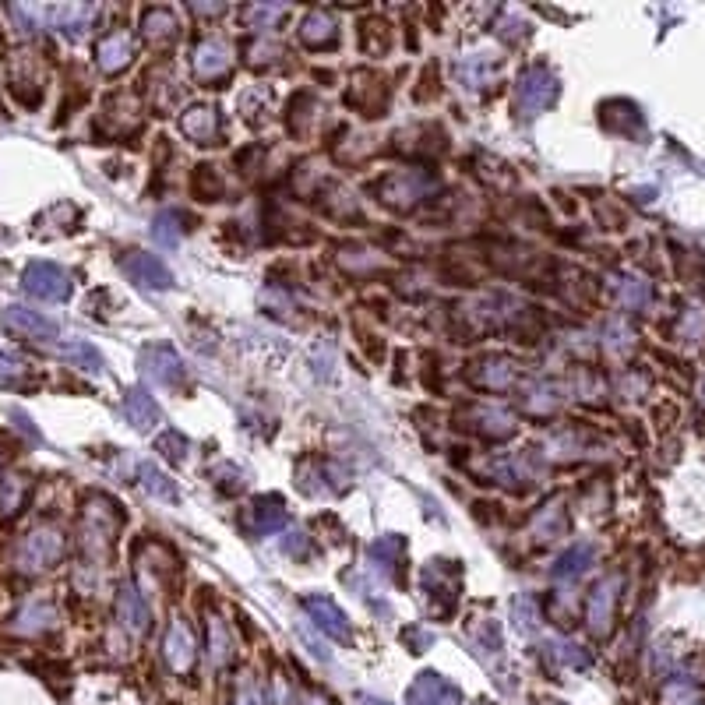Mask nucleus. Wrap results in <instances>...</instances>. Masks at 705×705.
Listing matches in <instances>:
<instances>
[{"label": "nucleus", "mask_w": 705, "mask_h": 705, "mask_svg": "<svg viewBox=\"0 0 705 705\" xmlns=\"http://www.w3.org/2000/svg\"><path fill=\"white\" fill-rule=\"evenodd\" d=\"M120 526V512L110 498H92L82 508V526H78V543H82L85 557L103 561V550H110L113 536Z\"/></svg>", "instance_id": "nucleus-1"}, {"label": "nucleus", "mask_w": 705, "mask_h": 705, "mask_svg": "<svg viewBox=\"0 0 705 705\" xmlns=\"http://www.w3.org/2000/svg\"><path fill=\"white\" fill-rule=\"evenodd\" d=\"M434 191H438V177L431 170H395L378 184L381 205L395 208V212H409Z\"/></svg>", "instance_id": "nucleus-2"}, {"label": "nucleus", "mask_w": 705, "mask_h": 705, "mask_svg": "<svg viewBox=\"0 0 705 705\" xmlns=\"http://www.w3.org/2000/svg\"><path fill=\"white\" fill-rule=\"evenodd\" d=\"M557 75L547 64H533L519 75V85H515V110L519 117H540L543 110L557 103Z\"/></svg>", "instance_id": "nucleus-3"}, {"label": "nucleus", "mask_w": 705, "mask_h": 705, "mask_svg": "<svg viewBox=\"0 0 705 705\" xmlns=\"http://www.w3.org/2000/svg\"><path fill=\"white\" fill-rule=\"evenodd\" d=\"M64 557V533L53 526H39L32 533L22 536V543L15 547V568L25 575L46 572Z\"/></svg>", "instance_id": "nucleus-4"}, {"label": "nucleus", "mask_w": 705, "mask_h": 705, "mask_svg": "<svg viewBox=\"0 0 705 705\" xmlns=\"http://www.w3.org/2000/svg\"><path fill=\"white\" fill-rule=\"evenodd\" d=\"M459 582L462 572L455 561H431L420 575V589L427 593V600H434V610L452 614L455 600H459Z\"/></svg>", "instance_id": "nucleus-5"}, {"label": "nucleus", "mask_w": 705, "mask_h": 705, "mask_svg": "<svg viewBox=\"0 0 705 705\" xmlns=\"http://www.w3.org/2000/svg\"><path fill=\"white\" fill-rule=\"evenodd\" d=\"M191 71H194V82L201 85H216V82H226L233 71V53L223 39L208 36L194 46L191 53Z\"/></svg>", "instance_id": "nucleus-6"}, {"label": "nucleus", "mask_w": 705, "mask_h": 705, "mask_svg": "<svg viewBox=\"0 0 705 705\" xmlns=\"http://www.w3.org/2000/svg\"><path fill=\"white\" fill-rule=\"evenodd\" d=\"M22 286L29 297L53 304V300H67V293H71V272H64L53 261H32L22 272Z\"/></svg>", "instance_id": "nucleus-7"}, {"label": "nucleus", "mask_w": 705, "mask_h": 705, "mask_svg": "<svg viewBox=\"0 0 705 705\" xmlns=\"http://www.w3.org/2000/svg\"><path fill=\"white\" fill-rule=\"evenodd\" d=\"M466 378H469V385L483 388V392H508V388L519 381V364H515L512 357L490 353V357H480L469 367Z\"/></svg>", "instance_id": "nucleus-8"}, {"label": "nucleus", "mask_w": 705, "mask_h": 705, "mask_svg": "<svg viewBox=\"0 0 705 705\" xmlns=\"http://www.w3.org/2000/svg\"><path fill=\"white\" fill-rule=\"evenodd\" d=\"M117 624L124 628L127 639H134V642L145 639L152 628V610L134 582H124L117 593Z\"/></svg>", "instance_id": "nucleus-9"}, {"label": "nucleus", "mask_w": 705, "mask_h": 705, "mask_svg": "<svg viewBox=\"0 0 705 705\" xmlns=\"http://www.w3.org/2000/svg\"><path fill=\"white\" fill-rule=\"evenodd\" d=\"M304 610L311 614L314 628H318L321 635H328L332 642H342V646H349V642H353V624H349V617L342 614V610L335 607L328 596H307Z\"/></svg>", "instance_id": "nucleus-10"}, {"label": "nucleus", "mask_w": 705, "mask_h": 705, "mask_svg": "<svg viewBox=\"0 0 705 705\" xmlns=\"http://www.w3.org/2000/svg\"><path fill=\"white\" fill-rule=\"evenodd\" d=\"M409 705H462V695L448 677L434 674V670H423L406 691Z\"/></svg>", "instance_id": "nucleus-11"}, {"label": "nucleus", "mask_w": 705, "mask_h": 705, "mask_svg": "<svg viewBox=\"0 0 705 705\" xmlns=\"http://www.w3.org/2000/svg\"><path fill=\"white\" fill-rule=\"evenodd\" d=\"M124 272L131 275V282H138L141 290H170L173 286V272L156 258V254H145V251H131L124 254Z\"/></svg>", "instance_id": "nucleus-12"}, {"label": "nucleus", "mask_w": 705, "mask_h": 705, "mask_svg": "<svg viewBox=\"0 0 705 705\" xmlns=\"http://www.w3.org/2000/svg\"><path fill=\"white\" fill-rule=\"evenodd\" d=\"M163 660L173 674H191L194 670V660H198V649H194V635L187 628V621H173L166 628V639H163Z\"/></svg>", "instance_id": "nucleus-13"}, {"label": "nucleus", "mask_w": 705, "mask_h": 705, "mask_svg": "<svg viewBox=\"0 0 705 705\" xmlns=\"http://www.w3.org/2000/svg\"><path fill=\"white\" fill-rule=\"evenodd\" d=\"M141 374L170 388V385H180V381H184L187 367L170 346H152L141 353Z\"/></svg>", "instance_id": "nucleus-14"}, {"label": "nucleus", "mask_w": 705, "mask_h": 705, "mask_svg": "<svg viewBox=\"0 0 705 705\" xmlns=\"http://www.w3.org/2000/svg\"><path fill=\"white\" fill-rule=\"evenodd\" d=\"M466 427H473L476 434H483V438H490V441H508L515 434V416L508 413L505 406H473L469 409V416H466Z\"/></svg>", "instance_id": "nucleus-15"}, {"label": "nucleus", "mask_w": 705, "mask_h": 705, "mask_svg": "<svg viewBox=\"0 0 705 705\" xmlns=\"http://www.w3.org/2000/svg\"><path fill=\"white\" fill-rule=\"evenodd\" d=\"M297 32H300V43H304L307 50H328V46H335V39H339V18L325 8H311L304 18H300Z\"/></svg>", "instance_id": "nucleus-16"}, {"label": "nucleus", "mask_w": 705, "mask_h": 705, "mask_svg": "<svg viewBox=\"0 0 705 705\" xmlns=\"http://www.w3.org/2000/svg\"><path fill=\"white\" fill-rule=\"evenodd\" d=\"M4 325L8 328H15L18 335H25V339H36V342H50V339H57V321H50L46 314H39V311H29V307H8L4 311Z\"/></svg>", "instance_id": "nucleus-17"}, {"label": "nucleus", "mask_w": 705, "mask_h": 705, "mask_svg": "<svg viewBox=\"0 0 705 705\" xmlns=\"http://www.w3.org/2000/svg\"><path fill=\"white\" fill-rule=\"evenodd\" d=\"M96 60H99V67H103V75H120L124 67H131V60H134L131 32H110V36L99 39Z\"/></svg>", "instance_id": "nucleus-18"}, {"label": "nucleus", "mask_w": 705, "mask_h": 705, "mask_svg": "<svg viewBox=\"0 0 705 705\" xmlns=\"http://www.w3.org/2000/svg\"><path fill=\"white\" fill-rule=\"evenodd\" d=\"M614 603H617V579H603L600 586L589 593L586 621H589V628H593L596 635H603V631L614 624Z\"/></svg>", "instance_id": "nucleus-19"}, {"label": "nucleus", "mask_w": 705, "mask_h": 705, "mask_svg": "<svg viewBox=\"0 0 705 705\" xmlns=\"http://www.w3.org/2000/svg\"><path fill=\"white\" fill-rule=\"evenodd\" d=\"M180 131L194 141V145H216L219 138V110L216 106H191L180 117Z\"/></svg>", "instance_id": "nucleus-20"}, {"label": "nucleus", "mask_w": 705, "mask_h": 705, "mask_svg": "<svg viewBox=\"0 0 705 705\" xmlns=\"http://www.w3.org/2000/svg\"><path fill=\"white\" fill-rule=\"evenodd\" d=\"M286 519H290V515H286L282 498H258L251 505V519H247V526H251L254 536H272L286 526Z\"/></svg>", "instance_id": "nucleus-21"}, {"label": "nucleus", "mask_w": 705, "mask_h": 705, "mask_svg": "<svg viewBox=\"0 0 705 705\" xmlns=\"http://www.w3.org/2000/svg\"><path fill=\"white\" fill-rule=\"evenodd\" d=\"M124 416L131 420L134 431H152L159 420H163V413H159L156 399H152L149 392H141V388H134V392H127L124 399Z\"/></svg>", "instance_id": "nucleus-22"}, {"label": "nucleus", "mask_w": 705, "mask_h": 705, "mask_svg": "<svg viewBox=\"0 0 705 705\" xmlns=\"http://www.w3.org/2000/svg\"><path fill=\"white\" fill-rule=\"evenodd\" d=\"M237 656L233 649V639H230V628H226L223 617H208V660L216 670H226Z\"/></svg>", "instance_id": "nucleus-23"}, {"label": "nucleus", "mask_w": 705, "mask_h": 705, "mask_svg": "<svg viewBox=\"0 0 705 705\" xmlns=\"http://www.w3.org/2000/svg\"><path fill=\"white\" fill-rule=\"evenodd\" d=\"M141 32H145V39L149 43H173V39L180 36V22L173 18L170 8H149L145 11V18H141Z\"/></svg>", "instance_id": "nucleus-24"}, {"label": "nucleus", "mask_w": 705, "mask_h": 705, "mask_svg": "<svg viewBox=\"0 0 705 705\" xmlns=\"http://www.w3.org/2000/svg\"><path fill=\"white\" fill-rule=\"evenodd\" d=\"M25 501H29V480L18 473L0 476V522L15 519V515L25 508Z\"/></svg>", "instance_id": "nucleus-25"}, {"label": "nucleus", "mask_w": 705, "mask_h": 705, "mask_svg": "<svg viewBox=\"0 0 705 705\" xmlns=\"http://www.w3.org/2000/svg\"><path fill=\"white\" fill-rule=\"evenodd\" d=\"M494 57L490 53H473V57H462L459 60V82L466 85V89H483V85H490V78H494Z\"/></svg>", "instance_id": "nucleus-26"}, {"label": "nucleus", "mask_w": 705, "mask_h": 705, "mask_svg": "<svg viewBox=\"0 0 705 705\" xmlns=\"http://www.w3.org/2000/svg\"><path fill=\"white\" fill-rule=\"evenodd\" d=\"M589 564H593V547L589 543H575L568 547L554 564V579L568 582V579H579L582 572H589Z\"/></svg>", "instance_id": "nucleus-27"}, {"label": "nucleus", "mask_w": 705, "mask_h": 705, "mask_svg": "<svg viewBox=\"0 0 705 705\" xmlns=\"http://www.w3.org/2000/svg\"><path fill=\"white\" fill-rule=\"evenodd\" d=\"M50 624H53V607L43 600H29L15 614V631H22V635H39V631H46Z\"/></svg>", "instance_id": "nucleus-28"}, {"label": "nucleus", "mask_w": 705, "mask_h": 705, "mask_svg": "<svg viewBox=\"0 0 705 705\" xmlns=\"http://www.w3.org/2000/svg\"><path fill=\"white\" fill-rule=\"evenodd\" d=\"M60 357L71 360V364L82 367V371H89V374H99V371H103V357H99V349L92 346V342H85V339L64 342V346H60Z\"/></svg>", "instance_id": "nucleus-29"}, {"label": "nucleus", "mask_w": 705, "mask_h": 705, "mask_svg": "<svg viewBox=\"0 0 705 705\" xmlns=\"http://www.w3.org/2000/svg\"><path fill=\"white\" fill-rule=\"evenodd\" d=\"M564 526H568V519H564L561 501H550V505H543L540 512L533 515V522H529V529H533L536 540H550L554 533H564Z\"/></svg>", "instance_id": "nucleus-30"}, {"label": "nucleus", "mask_w": 705, "mask_h": 705, "mask_svg": "<svg viewBox=\"0 0 705 705\" xmlns=\"http://www.w3.org/2000/svg\"><path fill=\"white\" fill-rule=\"evenodd\" d=\"M138 476H141V487L149 490L152 498L166 501V505H173V501H177V487H173V480L166 473H159L152 462H145V466L138 469Z\"/></svg>", "instance_id": "nucleus-31"}, {"label": "nucleus", "mask_w": 705, "mask_h": 705, "mask_svg": "<svg viewBox=\"0 0 705 705\" xmlns=\"http://www.w3.org/2000/svg\"><path fill=\"white\" fill-rule=\"evenodd\" d=\"M286 18V4H254L244 11V25L254 32H268Z\"/></svg>", "instance_id": "nucleus-32"}, {"label": "nucleus", "mask_w": 705, "mask_h": 705, "mask_svg": "<svg viewBox=\"0 0 705 705\" xmlns=\"http://www.w3.org/2000/svg\"><path fill=\"white\" fill-rule=\"evenodd\" d=\"M184 219H180V212H159L156 223H152V237H156L159 247H166V251H173V247L180 244V230H184Z\"/></svg>", "instance_id": "nucleus-33"}, {"label": "nucleus", "mask_w": 705, "mask_h": 705, "mask_svg": "<svg viewBox=\"0 0 705 705\" xmlns=\"http://www.w3.org/2000/svg\"><path fill=\"white\" fill-rule=\"evenodd\" d=\"M191 191L198 201H216L223 194V180H219L216 166H198L191 177Z\"/></svg>", "instance_id": "nucleus-34"}, {"label": "nucleus", "mask_w": 705, "mask_h": 705, "mask_svg": "<svg viewBox=\"0 0 705 705\" xmlns=\"http://www.w3.org/2000/svg\"><path fill=\"white\" fill-rule=\"evenodd\" d=\"M617 297H621L624 307L639 311V307L649 304V286L642 279H635V275H624V279L617 282Z\"/></svg>", "instance_id": "nucleus-35"}, {"label": "nucleus", "mask_w": 705, "mask_h": 705, "mask_svg": "<svg viewBox=\"0 0 705 705\" xmlns=\"http://www.w3.org/2000/svg\"><path fill=\"white\" fill-rule=\"evenodd\" d=\"M230 705H268L265 698V688H261V681L254 674H244L237 681V688H233V702Z\"/></svg>", "instance_id": "nucleus-36"}, {"label": "nucleus", "mask_w": 705, "mask_h": 705, "mask_svg": "<svg viewBox=\"0 0 705 705\" xmlns=\"http://www.w3.org/2000/svg\"><path fill=\"white\" fill-rule=\"evenodd\" d=\"M156 448H159V455H163V459L184 462L187 452H191V441H187L184 434H177V431H163L156 438Z\"/></svg>", "instance_id": "nucleus-37"}, {"label": "nucleus", "mask_w": 705, "mask_h": 705, "mask_svg": "<svg viewBox=\"0 0 705 705\" xmlns=\"http://www.w3.org/2000/svg\"><path fill=\"white\" fill-rule=\"evenodd\" d=\"M469 639L476 642L480 653H494V649H501V631L494 621H476L473 628H469Z\"/></svg>", "instance_id": "nucleus-38"}, {"label": "nucleus", "mask_w": 705, "mask_h": 705, "mask_svg": "<svg viewBox=\"0 0 705 705\" xmlns=\"http://www.w3.org/2000/svg\"><path fill=\"white\" fill-rule=\"evenodd\" d=\"M212 480H216V487L223 490V494H237V490H244V473H240L237 466H230V462H219V466H212Z\"/></svg>", "instance_id": "nucleus-39"}, {"label": "nucleus", "mask_w": 705, "mask_h": 705, "mask_svg": "<svg viewBox=\"0 0 705 705\" xmlns=\"http://www.w3.org/2000/svg\"><path fill=\"white\" fill-rule=\"evenodd\" d=\"M557 660H564L568 667H575V670H586L589 667V656L582 653V646H575V642H557Z\"/></svg>", "instance_id": "nucleus-40"}, {"label": "nucleus", "mask_w": 705, "mask_h": 705, "mask_svg": "<svg viewBox=\"0 0 705 705\" xmlns=\"http://www.w3.org/2000/svg\"><path fill=\"white\" fill-rule=\"evenodd\" d=\"M22 374H25L22 360L8 357V353H0V388H4V385H15V381L22 378Z\"/></svg>", "instance_id": "nucleus-41"}, {"label": "nucleus", "mask_w": 705, "mask_h": 705, "mask_svg": "<svg viewBox=\"0 0 705 705\" xmlns=\"http://www.w3.org/2000/svg\"><path fill=\"white\" fill-rule=\"evenodd\" d=\"M494 29H498L505 39H522L529 32V25L519 22V18H512V15H505V18H498V25H494Z\"/></svg>", "instance_id": "nucleus-42"}, {"label": "nucleus", "mask_w": 705, "mask_h": 705, "mask_svg": "<svg viewBox=\"0 0 705 705\" xmlns=\"http://www.w3.org/2000/svg\"><path fill=\"white\" fill-rule=\"evenodd\" d=\"M286 554L290 557H311V543L304 533H293V540H286Z\"/></svg>", "instance_id": "nucleus-43"}, {"label": "nucleus", "mask_w": 705, "mask_h": 705, "mask_svg": "<svg viewBox=\"0 0 705 705\" xmlns=\"http://www.w3.org/2000/svg\"><path fill=\"white\" fill-rule=\"evenodd\" d=\"M406 642L409 646H431V635H427V631H406Z\"/></svg>", "instance_id": "nucleus-44"}, {"label": "nucleus", "mask_w": 705, "mask_h": 705, "mask_svg": "<svg viewBox=\"0 0 705 705\" xmlns=\"http://www.w3.org/2000/svg\"><path fill=\"white\" fill-rule=\"evenodd\" d=\"M357 702L360 705H388V702H381V698H371V695H360Z\"/></svg>", "instance_id": "nucleus-45"}]
</instances>
